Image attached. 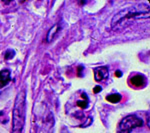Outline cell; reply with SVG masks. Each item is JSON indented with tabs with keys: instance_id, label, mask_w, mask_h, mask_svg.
<instances>
[{
	"instance_id": "obj_1",
	"label": "cell",
	"mask_w": 150,
	"mask_h": 133,
	"mask_svg": "<svg viewBox=\"0 0 150 133\" xmlns=\"http://www.w3.org/2000/svg\"><path fill=\"white\" fill-rule=\"evenodd\" d=\"M26 117V93L21 90L17 94L12 113L11 133H22Z\"/></svg>"
},
{
	"instance_id": "obj_2",
	"label": "cell",
	"mask_w": 150,
	"mask_h": 133,
	"mask_svg": "<svg viewBox=\"0 0 150 133\" xmlns=\"http://www.w3.org/2000/svg\"><path fill=\"white\" fill-rule=\"evenodd\" d=\"M148 19L149 18V8L144 9V10H137L135 7H130V8L124 9L120 11L113 17L111 26L112 28H116L118 25H122L125 21L133 20V19Z\"/></svg>"
},
{
	"instance_id": "obj_3",
	"label": "cell",
	"mask_w": 150,
	"mask_h": 133,
	"mask_svg": "<svg viewBox=\"0 0 150 133\" xmlns=\"http://www.w3.org/2000/svg\"><path fill=\"white\" fill-rule=\"evenodd\" d=\"M143 125V120L135 115H128L120 121L117 127L118 133H130L132 129Z\"/></svg>"
},
{
	"instance_id": "obj_4",
	"label": "cell",
	"mask_w": 150,
	"mask_h": 133,
	"mask_svg": "<svg viewBox=\"0 0 150 133\" xmlns=\"http://www.w3.org/2000/svg\"><path fill=\"white\" fill-rule=\"evenodd\" d=\"M94 76H95L96 81H103L108 78V69L106 66H101L95 69L94 72Z\"/></svg>"
},
{
	"instance_id": "obj_5",
	"label": "cell",
	"mask_w": 150,
	"mask_h": 133,
	"mask_svg": "<svg viewBox=\"0 0 150 133\" xmlns=\"http://www.w3.org/2000/svg\"><path fill=\"white\" fill-rule=\"evenodd\" d=\"M11 76L8 69H3L0 72V86H6L10 82Z\"/></svg>"
},
{
	"instance_id": "obj_6",
	"label": "cell",
	"mask_w": 150,
	"mask_h": 133,
	"mask_svg": "<svg viewBox=\"0 0 150 133\" xmlns=\"http://www.w3.org/2000/svg\"><path fill=\"white\" fill-rule=\"evenodd\" d=\"M131 84L136 87H142L145 84V77L142 75H135L133 76L131 79Z\"/></svg>"
},
{
	"instance_id": "obj_7",
	"label": "cell",
	"mask_w": 150,
	"mask_h": 133,
	"mask_svg": "<svg viewBox=\"0 0 150 133\" xmlns=\"http://www.w3.org/2000/svg\"><path fill=\"white\" fill-rule=\"evenodd\" d=\"M59 29H60L59 24H55L54 26H52L51 29H50V30L48 31V33H47V38H46L47 42H51V41L53 40V38L55 37V35L59 32Z\"/></svg>"
},
{
	"instance_id": "obj_8",
	"label": "cell",
	"mask_w": 150,
	"mask_h": 133,
	"mask_svg": "<svg viewBox=\"0 0 150 133\" xmlns=\"http://www.w3.org/2000/svg\"><path fill=\"white\" fill-rule=\"evenodd\" d=\"M122 96L118 93H115V94H110L106 97V100L109 101L110 103H118L120 100H121Z\"/></svg>"
},
{
	"instance_id": "obj_9",
	"label": "cell",
	"mask_w": 150,
	"mask_h": 133,
	"mask_svg": "<svg viewBox=\"0 0 150 133\" xmlns=\"http://www.w3.org/2000/svg\"><path fill=\"white\" fill-rule=\"evenodd\" d=\"M14 55H15V51H14V50H12V49H9V50H7V51L5 52L4 57H5L6 60H9V59H11V58H13Z\"/></svg>"
},
{
	"instance_id": "obj_10",
	"label": "cell",
	"mask_w": 150,
	"mask_h": 133,
	"mask_svg": "<svg viewBox=\"0 0 150 133\" xmlns=\"http://www.w3.org/2000/svg\"><path fill=\"white\" fill-rule=\"evenodd\" d=\"M77 106L85 109V108L88 107V100H78L77 101Z\"/></svg>"
},
{
	"instance_id": "obj_11",
	"label": "cell",
	"mask_w": 150,
	"mask_h": 133,
	"mask_svg": "<svg viewBox=\"0 0 150 133\" xmlns=\"http://www.w3.org/2000/svg\"><path fill=\"white\" fill-rule=\"evenodd\" d=\"M101 90H102V87H101V86H95V87H94V89H93V92L94 93H98V92H100Z\"/></svg>"
},
{
	"instance_id": "obj_12",
	"label": "cell",
	"mask_w": 150,
	"mask_h": 133,
	"mask_svg": "<svg viewBox=\"0 0 150 133\" xmlns=\"http://www.w3.org/2000/svg\"><path fill=\"white\" fill-rule=\"evenodd\" d=\"M115 76L116 77H121L122 76V72L120 71V70H117V71L115 72Z\"/></svg>"
},
{
	"instance_id": "obj_13",
	"label": "cell",
	"mask_w": 150,
	"mask_h": 133,
	"mask_svg": "<svg viewBox=\"0 0 150 133\" xmlns=\"http://www.w3.org/2000/svg\"><path fill=\"white\" fill-rule=\"evenodd\" d=\"M82 69H83V67H82V66H79L78 67V76L79 77H81L82 76V73H81V70Z\"/></svg>"
}]
</instances>
